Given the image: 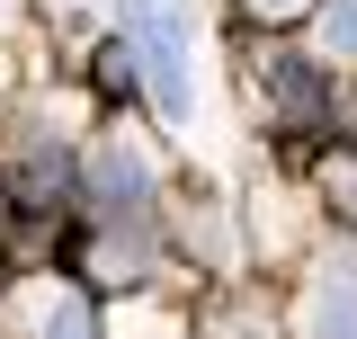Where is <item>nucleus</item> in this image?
I'll list each match as a JSON object with an SVG mask.
<instances>
[{"mask_svg": "<svg viewBox=\"0 0 357 339\" xmlns=\"http://www.w3.org/2000/svg\"><path fill=\"white\" fill-rule=\"evenodd\" d=\"M45 339H98V331H89V312H72V303H63V312L45 322Z\"/></svg>", "mask_w": 357, "mask_h": 339, "instance_id": "nucleus-5", "label": "nucleus"}, {"mask_svg": "<svg viewBox=\"0 0 357 339\" xmlns=\"http://www.w3.org/2000/svg\"><path fill=\"white\" fill-rule=\"evenodd\" d=\"M250 9H259V18H295L304 0H250Z\"/></svg>", "mask_w": 357, "mask_h": 339, "instance_id": "nucleus-6", "label": "nucleus"}, {"mask_svg": "<svg viewBox=\"0 0 357 339\" xmlns=\"http://www.w3.org/2000/svg\"><path fill=\"white\" fill-rule=\"evenodd\" d=\"M304 339H357V277H321V286H312Z\"/></svg>", "mask_w": 357, "mask_h": 339, "instance_id": "nucleus-2", "label": "nucleus"}, {"mask_svg": "<svg viewBox=\"0 0 357 339\" xmlns=\"http://www.w3.org/2000/svg\"><path fill=\"white\" fill-rule=\"evenodd\" d=\"M126 27H134V63L152 81V107L188 126L197 116V18L188 0H126Z\"/></svg>", "mask_w": 357, "mask_h": 339, "instance_id": "nucleus-1", "label": "nucleus"}, {"mask_svg": "<svg viewBox=\"0 0 357 339\" xmlns=\"http://www.w3.org/2000/svg\"><path fill=\"white\" fill-rule=\"evenodd\" d=\"M321 54L331 63H357V0H331L321 9Z\"/></svg>", "mask_w": 357, "mask_h": 339, "instance_id": "nucleus-3", "label": "nucleus"}, {"mask_svg": "<svg viewBox=\"0 0 357 339\" xmlns=\"http://www.w3.org/2000/svg\"><path fill=\"white\" fill-rule=\"evenodd\" d=\"M107 197H116V206H126V197H143V161H134V152H107Z\"/></svg>", "mask_w": 357, "mask_h": 339, "instance_id": "nucleus-4", "label": "nucleus"}]
</instances>
